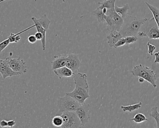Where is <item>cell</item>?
<instances>
[{
	"label": "cell",
	"mask_w": 159,
	"mask_h": 128,
	"mask_svg": "<svg viewBox=\"0 0 159 128\" xmlns=\"http://www.w3.org/2000/svg\"><path fill=\"white\" fill-rule=\"evenodd\" d=\"M28 41L30 43V44H34L37 42L38 40H37L35 35H31L28 38Z\"/></svg>",
	"instance_id": "f1b7e54d"
},
{
	"label": "cell",
	"mask_w": 159,
	"mask_h": 128,
	"mask_svg": "<svg viewBox=\"0 0 159 128\" xmlns=\"http://www.w3.org/2000/svg\"><path fill=\"white\" fill-rule=\"evenodd\" d=\"M157 53H158V54H159V52H157Z\"/></svg>",
	"instance_id": "ab89813d"
},
{
	"label": "cell",
	"mask_w": 159,
	"mask_h": 128,
	"mask_svg": "<svg viewBox=\"0 0 159 128\" xmlns=\"http://www.w3.org/2000/svg\"><path fill=\"white\" fill-rule=\"evenodd\" d=\"M152 19V18L151 19L138 18L127 15L124 19V23L120 32L123 38L127 36H136L141 27Z\"/></svg>",
	"instance_id": "7a4b0ae2"
},
{
	"label": "cell",
	"mask_w": 159,
	"mask_h": 128,
	"mask_svg": "<svg viewBox=\"0 0 159 128\" xmlns=\"http://www.w3.org/2000/svg\"><path fill=\"white\" fill-rule=\"evenodd\" d=\"M61 116L64 121L61 128H81V122L75 112H65Z\"/></svg>",
	"instance_id": "5b68a950"
},
{
	"label": "cell",
	"mask_w": 159,
	"mask_h": 128,
	"mask_svg": "<svg viewBox=\"0 0 159 128\" xmlns=\"http://www.w3.org/2000/svg\"><path fill=\"white\" fill-rule=\"evenodd\" d=\"M35 27V25H33V26H31V27L27 28L26 29L24 30L23 31L18 32V33H16V34L15 33H11V35L8 37V39L2 42L1 44H0V49H1L0 51H1V52H2V51L10 44V43H15V37H16V36L20 35V34H22V33H24V32L29 30L30 29L32 28Z\"/></svg>",
	"instance_id": "8fae6325"
},
{
	"label": "cell",
	"mask_w": 159,
	"mask_h": 128,
	"mask_svg": "<svg viewBox=\"0 0 159 128\" xmlns=\"http://www.w3.org/2000/svg\"><path fill=\"white\" fill-rule=\"evenodd\" d=\"M0 125L2 128H6L8 127V121L5 120H2L0 122Z\"/></svg>",
	"instance_id": "4dcf8cb0"
},
{
	"label": "cell",
	"mask_w": 159,
	"mask_h": 128,
	"mask_svg": "<svg viewBox=\"0 0 159 128\" xmlns=\"http://www.w3.org/2000/svg\"><path fill=\"white\" fill-rule=\"evenodd\" d=\"M54 72L56 75L58 76L59 79L62 77H69L73 76V73L71 70L69 69L66 66L53 70Z\"/></svg>",
	"instance_id": "5bb4252c"
},
{
	"label": "cell",
	"mask_w": 159,
	"mask_h": 128,
	"mask_svg": "<svg viewBox=\"0 0 159 128\" xmlns=\"http://www.w3.org/2000/svg\"><path fill=\"white\" fill-rule=\"evenodd\" d=\"M68 54L55 56L54 59L52 62V68L53 71L66 66Z\"/></svg>",
	"instance_id": "7c38bea8"
},
{
	"label": "cell",
	"mask_w": 159,
	"mask_h": 128,
	"mask_svg": "<svg viewBox=\"0 0 159 128\" xmlns=\"http://www.w3.org/2000/svg\"><path fill=\"white\" fill-rule=\"evenodd\" d=\"M63 119L61 116H55L53 118L52 123L53 126L56 127H61L63 124Z\"/></svg>",
	"instance_id": "d4e9b609"
},
{
	"label": "cell",
	"mask_w": 159,
	"mask_h": 128,
	"mask_svg": "<svg viewBox=\"0 0 159 128\" xmlns=\"http://www.w3.org/2000/svg\"><path fill=\"white\" fill-rule=\"evenodd\" d=\"M81 65V62L78 54L73 53L68 54L66 66L71 70L73 74L78 73Z\"/></svg>",
	"instance_id": "ba28073f"
},
{
	"label": "cell",
	"mask_w": 159,
	"mask_h": 128,
	"mask_svg": "<svg viewBox=\"0 0 159 128\" xmlns=\"http://www.w3.org/2000/svg\"><path fill=\"white\" fill-rule=\"evenodd\" d=\"M38 21H39L42 26L45 29V30L47 31L48 30L51 22L50 19L47 17L46 15H43L41 17L38 19Z\"/></svg>",
	"instance_id": "44dd1931"
},
{
	"label": "cell",
	"mask_w": 159,
	"mask_h": 128,
	"mask_svg": "<svg viewBox=\"0 0 159 128\" xmlns=\"http://www.w3.org/2000/svg\"><path fill=\"white\" fill-rule=\"evenodd\" d=\"M131 73L134 76L144 78L155 88L157 87L156 81H157V77L156 74L153 70L149 67L142 64L135 65L132 69Z\"/></svg>",
	"instance_id": "3957f363"
},
{
	"label": "cell",
	"mask_w": 159,
	"mask_h": 128,
	"mask_svg": "<svg viewBox=\"0 0 159 128\" xmlns=\"http://www.w3.org/2000/svg\"><path fill=\"white\" fill-rule=\"evenodd\" d=\"M84 1H87V0H84ZM62 1H63V2H64V3H65V2H66V0H62Z\"/></svg>",
	"instance_id": "f35d334b"
},
{
	"label": "cell",
	"mask_w": 159,
	"mask_h": 128,
	"mask_svg": "<svg viewBox=\"0 0 159 128\" xmlns=\"http://www.w3.org/2000/svg\"><path fill=\"white\" fill-rule=\"evenodd\" d=\"M93 15L96 17L98 22H102L103 23H105V16L106 14H104L103 13L102 10L99 9L98 7L93 12Z\"/></svg>",
	"instance_id": "7402d4cb"
},
{
	"label": "cell",
	"mask_w": 159,
	"mask_h": 128,
	"mask_svg": "<svg viewBox=\"0 0 159 128\" xmlns=\"http://www.w3.org/2000/svg\"><path fill=\"white\" fill-rule=\"evenodd\" d=\"M107 43L110 47H114L116 43L121 38H123L120 32L114 31L110 32V34L107 37Z\"/></svg>",
	"instance_id": "4fadbf2b"
},
{
	"label": "cell",
	"mask_w": 159,
	"mask_h": 128,
	"mask_svg": "<svg viewBox=\"0 0 159 128\" xmlns=\"http://www.w3.org/2000/svg\"><path fill=\"white\" fill-rule=\"evenodd\" d=\"M20 40H21V37H20V35H17L15 37V43H17Z\"/></svg>",
	"instance_id": "e575fe53"
},
{
	"label": "cell",
	"mask_w": 159,
	"mask_h": 128,
	"mask_svg": "<svg viewBox=\"0 0 159 128\" xmlns=\"http://www.w3.org/2000/svg\"><path fill=\"white\" fill-rule=\"evenodd\" d=\"M106 15L111 17L115 30L120 32L124 23V19L122 17L116 12L114 8L108 9Z\"/></svg>",
	"instance_id": "30bf717a"
},
{
	"label": "cell",
	"mask_w": 159,
	"mask_h": 128,
	"mask_svg": "<svg viewBox=\"0 0 159 128\" xmlns=\"http://www.w3.org/2000/svg\"><path fill=\"white\" fill-rule=\"evenodd\" d=\"M9 63L13 71L20 75L27 72L26 63L20 57L10 59Z\"/></svg>",
	"instance_id": "52a82bcc"
},
{
	"label": "cell",
	"mask_w": 159,
	"mask_h": 128,
	"mask_svg": "<svg viewBox=\"0 0 159 128\" xmlns=\"http://www.w3.org/2000/svg\"><path fill=\"white\" fill-rule=\"evenodd\" d=\"M142 106V102H139L135 104L131 105L121 106V109L125 113L126 112H129L131 113L133 111H135L140 108Z\"/></svg>",
	"instance_id": "d6986e66"
},
{
	"label": "cell",
	"mask_w": 159,
	"mask_h": 128,
	"mask_svg": "<svg viewBox=\"0 0 159 128\" xmlns=\"http://www.w3.org/2000/svg\"><path fill=\"white\" fill-rule=\"evenodd\" d=\"M35 35L38 41H42L43 39V35L40 32H37Z\"/></svg>",
	"instance_id": "f546056e"
},
{
	"label": "cell",
	"mask_w": 159,
	"mask_h": 128,
	"mask_svg": "<svg viewBox=\"0 0 159 128\" xmlns=\"http://www.w3.org/2000/svg\"><path fill=\"white\" fill-rule=\"evenodd\" d=\"M76 115L80 119L82 126L88 123L91 118L90 106L88 104H81L75 111Z\"/></svg>",
	"instance_id": "8992f818"
},
{
	"label": "cell",
	"mask_w": 159,
	"mask_h": 128,
	"mask_svg": "<svg viewBox=\"0 0 159 128\" xmlns=\"http://www.w3.org/2000/svg\"><path fill=\"white\" fill-rule=\"evenodd\" d=\"M114 9L116 12L120 15L122 18L124 19L127 16L128 11L130 9V7L128 3H126L122 7H119L115 5Z\"/></svg>",
	"instance_id": "ac0fdd59"
},
{
	"label": "cell",
	"mask_w": 159,
	"mask_h": 128,
	"mask_svg": "<svg viewBox=\"0 0 159 128\" xmlns=\"http://www.w3.org/2000/svg\"><path fill=\"white\" fill-rule=\"evenodd\" d=\"M9 58H10L7 57L5 59L0 60V73L3 79H5L8 77H12L20 75L13 71L10 67L9 63Z\"/></svg>",
	"instance_id": "9c48e42d"
},
{
	"label": "cell",
	"mask_w": 159,
	"mask_h": 128,
	"mask_svg": "<svg viewBox=\"0 0 159 128\" xmlns=\"http://www.w3.org/2000/svg\"><path fill=\"white\" fill-rule=\"evenodd\" d=\"M32 21L34 23V25H35V27L37 28V31L38 32H40L43 35V38L42 40V44L43 49V51L45 50V37H46V31L45 30V29L42 26V25L40 24L39 21H38V19H37L35 17H32L31 18Z\"/></svg>",
	"instance_id": "9a60e30c"
},
{
	"label": "cell",
	"mask_w": 159,
	"mask_h": 128,
	"mask_svg": "<svg viewBox=\"0 0 159 128\" xmlns=\"http://www.w3.org/2000/svg\"><path fill=\"white\" fill-rule=\"evenodd\" d=\"M8 127L9 128H13L16 124V121L14 120L9 121H8Z\"/></svg>",
	"instance_id": "1f68e13d"
},
{
	"label": "cell",
	"mask_w": 159,
	"mask_h": 128,
	"mask_svg": "<svg viewBox=\"0 0 159 128\" xmlns=\"http://www.w3.org/2000/svg\"><path fill=\"white\" fill-rule=\"evenodd\" d=\"M5 1H7V0H0V2H2Z\"/></svg>",
	"instance_id": "74e56055"
},
{
	"label": "cell",
	"mask_w": 159,
	"mask_h": 128,
	"mask_svg": "<svg viewBox=\"0 0 159 128\" xmlns=\"http://www.w3.org/2000/svg\"><path fill=\"white\" fill-rule=\"evenodd\" d=\"M108 9H107V8H104V9L102 10V11H103V13L104 14H107V12Z\"/></svg>",
	"instance_id": "8d00e7d4"
},
{
	"label": "cell",
	"mask_w": 159,
	"mask_h": 128,
	"mask_svg": "<svg viewBox=\"0 0 159 128\" xmlns=\"http://www.w3.org/2000/svg\"><path fill=\"white\" fill-rule=\"evenodd\" d=\"M116 1V0H107L103 2H98V4L100 5L98 8L102 10L105 8H107L108 10L113 9L115 7Z\"/></svg>",
	"instance_id": "ffe728a7"
},
{
	"label": "cell",
	"mask_w": 159,
	"mask_h": 128,
	"mask_svg": "<svg viewBox=\"0 0 159 128\" xmlns=\"http://www.w3.org/2000/svg\"><path fill=\"white\" fill-rule=\"evenodd\" d=\"M138 81L140 83H143L144 82V81H145V79H144V78H142V77H139Z\"/></svg>",
	"instance_id": "d590c367"
},
{
	"label": "cell",
	"mask_w": 159,
	"mask_h": 128,
	"mask_svg": "<svg viewBox=\"0 0 159 128\" xmlns=\"http://www.w3.org/2000/svg\"><path fill=\"white\" fill-rule=\"evenodd\" d=\"M148 38L150 40L159 39V29L158 27H152L148 31Z\"/></svg>",
	"instance_id": "e0dca14e"
},
{
	"label": "cell",
	"mask_w": 159,
	"mask_h": 128,
	"mask_svg": "<svg viewBox=\"0 0 159 128\" xmlns=\"http://www.w3.org/2000/svg\"><path fill=\"white\" fill-rule=\"evenodd\" d=\"M147 46H148V54H149L151 56H153V52H154V51H155L156 48V47L155 46L151 44L149 42L147 43Z\"/></svg>",
	"instance_id": "4316f807"
},
{
	"label": "cell",
	"mask_w": 159,
	"mask_h": 128,
	"mask_svg": "<svg viewBox=\"0 0 159 128\" xmlns=\"http://www.w3.org/2000/svg\"><path fill=\"white\" fill-rule=\"evenodd\" d=\"M150 110L149 116L152 117L156 122V127L155 128H159V113L158 111V107L153 106Z\"/></svg>",
	"instance_id": "cb8c5ba5"
},
{
	"label": "cell",
	"mask_w": 159,
	"mask_h": 128,
	"mask_svg": "<svg viewBox=\"0 0 159 128\" xmlns=\"http://www.w3.org/2000/svg\"><path fill=\"white\" fill-rule=\"evenodd\" d=\"M154 56L155 57V60L154 61V63H159V54L158 53H155L154 54Z\"/></svg>",
	"instance_id": "836d02e7"
},
{
	"label": "cell",
	"mask_w": 159,
	"mask_h": 128,
	"mask_svg": "<svg viewBox=\"0 0 159 128\" xmlns=\"http://www.w3.org/2000/svg\"><path fill=\"white\" fill-rule=\"evenodd\" d=\"M124 45H125V38H122L120 39V40L116 43V44L114 46V48H115V49H117L118 47L122 46H124Z\"/></svg>",
	"instance_id": "83f0119b"
},
{
	"label": "cell",
	"mask_w": 159,
	"mask_h": 128,
	"mask_svg": "<svg viewBox=\"0 0 159 128\" xmlns=\"http://www.w3.org/2000/svg\"><path fill=\"white\" fill-rule=\"evenodd\" d=\"M138 35L140 37H148V34L145 31L139 32Z\"/></svg>",
	"instance_id": "d6a6232c"
},
{
	"label": "cell",
	"mask_w": 159,
	"mask_h": 128,
	"mask_svg": "<svg viewBox=\"0 0 159 128\" xmlns=\"http://www.w3.org/2000/svg\"><path fill=\"white\" fill-rule=\"evenodd\" d=\"M75 88L73 91L66 93L78 101L81 104H84L85 100L90 97L89 86L86 74L78 73L73 74Z\"/></svg>",
	"instance_id": "6da1fadb"
},
{
	"label": "cell",
	"mask_w": 159,
	"mask_h": 128,
	"mask_svg": "<svg viewBox=\"0 0 159 128\" xmlns=\"http://www.w3.org/2000/svg\"><path fill=\"white\" fill-rule=\"evenodd\" d=\"M125 45H130L135 42L138 40L137 36H127L125 37Z\"/></svg>",
	"instance_id": "484cf974"
},
{
	"label": "cell",
	"mask_w": 159,
	"mask_h": 128,
	"mask_svg": "<svg viewBox=\"0 0 159 128\" xmlns=\"http://www.w3.org/2000/svg\"><path fill=\"white\" fill-rule=\"evenodd\" d=\"M104 1H107V0H104Z\"/></svg>",
	"instance_id": "60d3db41"
},
{
	"label": "cell",
	"mask_w": 159,
	"mask_h": 128,
	"mask_svg": "<svg viewBox=\"0 0 159 128\" xmlns=\"http://www.w3.org/2000/svg\"><path fill=\"white\" fill-rule=\"evenodd\" d=\"M129 121H133L135 123H140L145 121H148L149 120L146 117L145 115H143L142 113H138L136 114V115H135L134 118L129 120Z\"/></svg>",
	"instance_id": "603a6c76"
},
{
	"label": "cell",
	"mask_w": 159,
	"mask_h": 128,
	"mask_svg": "<svg viewBox=\"0 0 159 128\" xmlns=\"http://www.w3.org/2000/svg\"><path fill=\"white\" fill-rule=\"evenodd\" d=\"M147 7L152 13L154 21L159 29V9L147 2H145Z\"/></svg>",
	"instance_id": "2e32d148"
},
{
	"label": "cell",
	"mask_w": 159,
	"mask_h": 128,
	"mask_svg": "<svg viewBox=\"0 0 159 128\" xmlns=\"http://www.w3.org/2000/svg\"><path fill=\"white\" fill-rule=\"evenodd\" d=\"M81 104L72 97L66 94L64 97H58L57 106L60 113L75 112Z\"/></svg>",
	"instance_id": "277c9868"
}]
</instances>
